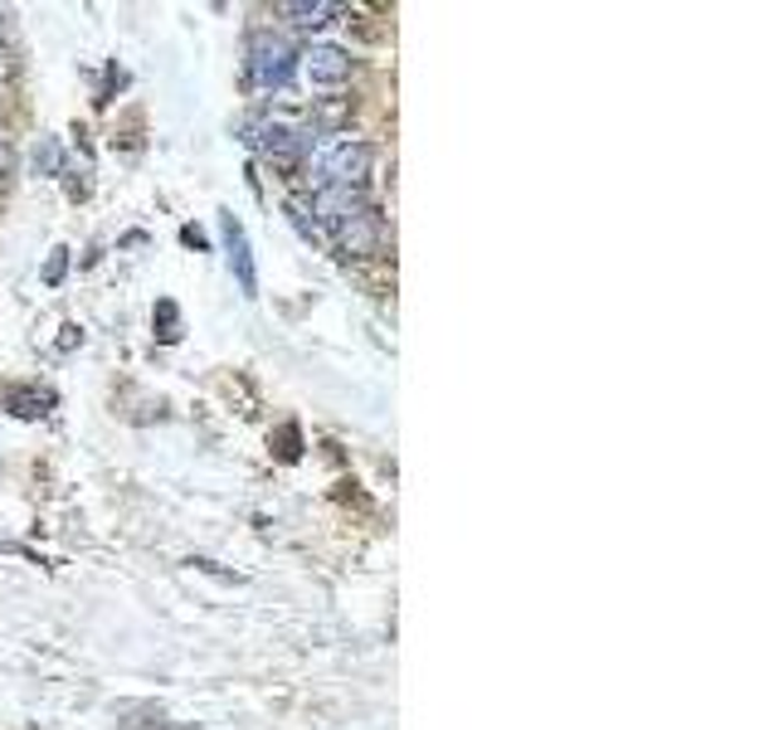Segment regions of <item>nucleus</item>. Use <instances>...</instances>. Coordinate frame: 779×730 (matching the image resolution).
<instances>
[{"mask_svg": "<svg viewBox=\"0 0 779 730\" xmlns=\"http://www.w3.org/2000/svg\"><path fill=\"white\" fill-rule=\"evenodd\" d=\"M371 142L361 137H341L332 146H322V156H316V190H361L365 176H371Z\"/></svg>", "mask_w": 779, "mask_h": 730, "instance_id": "f257e3e1", "label": "nucleus"}, {"mask_svg": "<svg viewBox=\"0 0 779 730\" xmlns=\"http://www.w3.org/2000/svg\"><path fill=\"white\" fill-rule=\"evenodd\" d=\"M292 69H298V49L273 30H253L249 34V83L253 88H288Z\"/></svg>", "mask_w": 779, "mask_h": 730, "instance_id": "f03ea898", "label": "nucleus"}, {"mask_svg": "<svg viewBox=\"0 0 779 730\" xmlns=\"http://www.w3.org/2000/svg\"><path fill=\"white\" fill-rule=\"evenodd\" d=\"M243 142H249L253 152H263L268 161H298V156L312 146L308 132L288 127V122H278V117H253V122H243Z\"/></svg>", "mask_w": 779, "mask_h": 730, "instance_id": "7ed1b4c3", "label": "nucleus"}, {"mask_svg": "<svg viewBox=\"0 0 779 730\" xmlns=\"http://www.w3.org/2000/svg\"><path fill=\"white\" fill-rule=\"evenodd\" d=\"M332 243L341 259H375L381 253V219H375L371 205L351 219H341V225H332Z\"/></svg>", "mask_w": 779, "mask_h": 730, "instance_id": "20e7f679", "label": "nucleus"}, {"mask_svg": "<svg viewBox=\"0 0 779 730\" xmlns=\"http://www.w3.org/2000/svg\"><path fill=\"white\" fill-rule=\"evenodd\" d=\"M219 229H225V253H229V268H235L243 298H259V268H253V249H249V234L235 215H219Z\"/></svg>", "mask_w": 779, "mask_h": 730, "instance_id": "39448f33", "label": "nucleus"}, {"mask_svg": "<svg viewBox=\"0 0 779 730\" xmlns=\"http://www.w3.org/2000/svg\"><path fill=\"white\" fill-rule=\"evenodd\" d=\"M302 73H308L312 83H322V88H336V83L351 79V54L341 44H312L308 54H302Z\"/></svg>", "mask_w": 779, "mask_h": 730, "instance_id": "423d86ee", "label": "nucleus"}, {"mask_svg": "<svg viewBox=\"0 0 779 730\" xmlns=\"http://www.w3.org/2000/svg\"><path fill=\"white\" fill-rule=\"evenodd\" d=\"M283 15L298 24V30H322V24H332L341 15L336 0H288Z\"/></svg>", "mask_w": 779, "mask_h": 730, "instance_id": "0eeeda50", "label": "nucleus"}, {"mask_svg": "<svg viewBox=\"0 0 779 730\" xmlns=\"http://www.w3.org/2000/svg\"><path fill=\"white\" fill-rule=\"evenodd\" d=\"M49 405H54V395H49V389H10V409L24 414V419L44 414Z\"/></svg>", "mask_w": 779, "mask_h": 730, "instance_id": "6e6552de", "label": "nucleus"}, {"mask_svg": "<svg viewBox=\"0 0 779 730\" xmlns=\"http://www.w3.org/2000/svg\"><path fill=\"white\" fill-rule=\"evenodd\" d=\"M34 170H44V176H54V170H59V142L54 137L40 142V152H34Z\"/></svg>", "mask_w": 779, "mask_h": 730, "instance_id": "1a4fd4ad", "label": "nucleus"}, {"mask_svg": "<svg viewBox=\"0 0 779 730\" xmlns=\"http://www.w3.org/2000/svg\"><path fill=\"white\" fill-rule=\"evenodd\" d=\"M64 268H69V249H54V253H49V268H44V283L49 288L64 283Z\"/></svg>", "mask_w": 779, "mask_h": 730, "instance_id": "9d476101", "label": "nucleus"}, {"mask_svg": "<svg viewBox=\"0 0 779 730\" xmlns=\"http://www.w3.org/2000/svg\"><path fill=\"white\" fill-rule=\"evenodd\" d=\"M156 316H162V341H176V302H156Z\"/></svg>", "mask_w": 779, "mask_h": 730, "instance_id": "9b49d317", "label": "nucleus"}, {"mask_svg": "<svg viewBox=\"0 0 779 730\" xmlns=\"http://www.w3.org/2000/svg\"><path fill=\"white\" fill-rule=\"evenodd\" d=\"M0 170H6V146H0Z\"/></svg>", "mask_w": 779, "mask_h": 730, "instance_id": "f8f14e48", "label": "nucleus"}, {"mask_svg": "<svg viewBox=\"0 0 779 730\" xmlns=\"http://www.w3.org/2000/svg\"><path fill=\"white\" fill-rule=\"evenodd\" d=\"M0 73H6V69H0Z\"/></svg>", "mask_w": 779, "mask_h": 730, "instance_id": "ddd939ff", "label": "nucleus"}]
</instances>
